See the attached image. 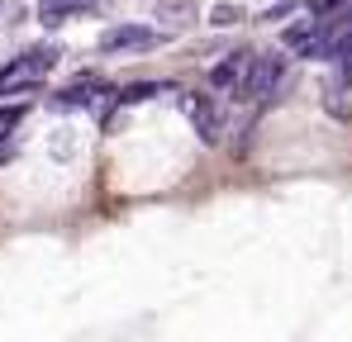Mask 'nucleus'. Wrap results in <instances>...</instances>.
I'll list each match as a JSON object with an SVG mask.
<instances>
[{
    "label": "nucleus",
    "instance_id": "f257e3e1",
    "mask_svg": "<svg viewBox=\"0 0 352 342\" xmlns=\"http://www.w3.org/2000/svg\"><path fill=\"white\" fill-rule=\"evenodd\" d=\"M281 76H286V57L281 53H257L248 62V71H243V81H238V100H248V105H267L272 95H276V86H281Z\"/></svg>",
    "mask_w": 352,
    "mask_h": 342
},
{
    "label": "nucleus",
    "instance_id": "f03ea898",
    "mask_svg": "<svg viewBox=\"0 0 352 342\" xmlns=\"http://www.w3.org/2000/svg\"><path fill=\"white\" fill-rule=\"evenodd\" d=\"M176 105H181L186 119L195 124V133H200V143H205V148L224 143V110L214 105V95H205V91H181V95H176Z\"/></svg>",
    "mask_w": 352,
    "mask_h": 342
},
{
    "label": "nucleus",
    "instance_id": "7ed1b4c3",
    "mask_svg": "<svg viewBox=\"0 0 352 342\" xmlns=\"http://www.w3.org/2000/svg\"><path fill=\"white\" fill-rule=\"evenodd\" d=\"M167 34L162 29H148V24H115L100 34V53H148V48H162Z\"/></svg>",
    "mask_w": 352,
    "mask_h": 342
},
{
    "label": "nucleus",
    "instance_id": "20e7f679",
    "mask_svg": "<svg viewBox=\"0 0 352 342\" xmlns=\"http://www.w3.org/2000/svg\"><path fill=\"white\" fill-rule=\"evenodd\" d=\"M110 95H115L110 86H96L91 76H81L76 86L53 91V95H48V105H53V110H86V105H91V110H100V105H110Z\"/></svg>",
    "mask_w": 352,
    "mask_h": 342
},
{
    "label": "nucleus",
    "instance_id": "39448f33",
    "mask_svg": "<svg viewBox=\"0 0 352 342\" xmlns=\"http://www.w3.org/2000/svg\"><path fill=\"white\" fill-rule=\"evenodd\" d=\"M257 53H248V48H238V53L219 57L214 67H210V91H238V81H243V71H248V62H252Z\"/></svg>",
    "mask_w": 352,
    "mask_h": 342
},
{
    "label": "nucleus",
    "instance_id": "423d86ee",
    "mask_svg": "<svg viewBox=\"0 0 352 342\" xmlns=\"http://www.w3.org/2000/svg\"><path fill=\"white\" fill-rule=\"evenodd\" d=\"M157 95H181L176 86H167V81H133V86H124L115 95L119 110H133V105H148V100H157Z\"/></svg>",
    "mask_w": 352,
    "mask_h": 342
},
{
    "label": "nucleus",
    "instance_id": "0eeeda50",
    "mask_svg": "<svg viewBox=\"0 0 352 342\" xmlns=\"http://www.w3.org/2000/svg\"><path fill=\"white\" fill-rule=\"evenodd\" d=\"M100 0H43V24H62L72 14H91Z\"/></svg>",
    "mask_w": 352,
    "mask_h": 342
},
{
    "label": "nucleus",
    "instance_id": "6e6552de",
    "mask_svg": "<svg viewBox=\"0 0 352 342\" xmlns=\"http://www.w3.org/2000/svg\"><path fill=\"white\" fill-rule=\"evenodd\" d=\"M58 57H62V53L53 48V43H38V48L19 53V62H24V76H34V81H38V76H43V71H48V67H53Z\"/></svg>",
    "mask_w": 352,
    "mask_h": 342
},
{
    "label": "nucleus",
    "instance_id": "1a4fd4ad",
    "mask_svg": "<svg viewBox=\"0 0 352 342\" xmlns=\"http://www.w3.org/2000/svg\"><path fill=\"white\" fill-rule=\"evenodd\" d=\"M243 19H248V10H238V5H214V10H210V24H214V29H234Z\"/></svg>",
    "mask_w": 352,
    "mask_h": 342
},
{
    "label": "nucleus",
    "instance_id": "9d476101",
    "mask_svg": "<svg viewBox=\"0 0 352 342\" xmlns=\"http://www.w3.org/2000/svg\"><path fill=\"white\" fill-rule=\"evenodd\" d=\"M24 114H29V105H24V100H14V105H0V133H10L14 124H24Z\"/></svg>",
    "mask_w": 352,
    "mask_h": 342
},
{
    "label": "nucleus",
    "instance_id": "9b49d317",
    "mask_svg": "<svg viewBox=\"0 0 352 342\" xmlns=\"http://www.w3.org/2000/svg\"><path fill=\"white\" fill-rule=\"evenodd\" d=\"M295 10H309V5H305V0H276V5L262 10V19H291Z\"/></svg>",
    "mask_w": 352,
    "mask_h": 342
},
{
    "label": "nucleus",
    "instance_id": "f8f14e48",
    "mask_svg": "<svg viewBox=\"0 0 352 342\" xmlns=\"http://www.w3.org/2000/svg\"><path fill=\"white\" fill-rule=\"evenodd\" d=\"M181 14H190V5H167V10H162L167 24H181Z\"/></svg>",
    "mask_w": 352,
    "mask_h": 342
}]
</instances>
